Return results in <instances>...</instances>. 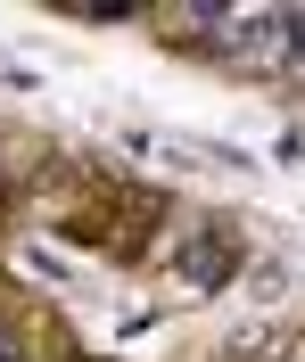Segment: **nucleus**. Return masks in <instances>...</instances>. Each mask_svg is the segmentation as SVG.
Listing matches in <instances>:
<instances>
[{
  "instance_id": "f257e3e1",
  "label": "nucleus",
  "mask_w": 305,
  "mask_h": 362,
  "mask_svg": "<svg viewBox=\"0 0 305 362\" xmlns=\"http://www.w3.org/2000/svg\"><path fill=\"white\" fill-rule=\"evenodd\" d=\"M223 42H231L239 66H256V74H281L305 58V17L297 8H239L231 25H223Z\"/></svg>"
},
{
  "instance_id": "f03ea898",
  "label": "nucleus",
  "mask_w": 305,
  "mask_h": 362,
  "mask_svg": "<svg viewBox=\"0 0 305 362\" xmlns=\"http://www.w3.org/2000/svg\"><path fill=\"white\" fill-rule=\"evenodd\" d=\"M231 272H239V239L223 223H198L190 247H182V280H190V288H223Z\"/></svg>"
},
{
  "instance_id": "7ed1b4c3",
  "label": "nucleus",
  "mask_w": 305,
  "mask_h": 362,
  "mask_svg": "<svg viewBox=\"0 0 305 362\" xmlns=\"http://www.w3.org/2000/svg\"><path fill=\"white\" fill-rule=\"evenodd\" d=\"M0 362H25V354H17V338H8V329H0Z\"/></svg>"
},
{
  "instance_id": "20e7f679",
  "label": "nucleus",
  "mask_w": 305,
  "mask_h": 362,
  "mask_svg": "<svg viewBox=\"0 0 305 362\" xmlns=\"http://www.w3.org/2000/svg\"><path fill=\"white\" fill-rule=\"evenodd\" d=\"M297 362H305V346H297Z\"/></svg>"
}]
</instances>
